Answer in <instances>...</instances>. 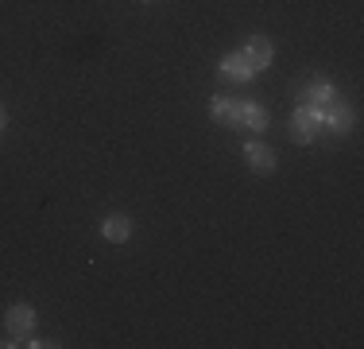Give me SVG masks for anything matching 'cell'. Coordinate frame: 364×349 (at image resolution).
<instances>
[{
  "instance_id": "cell-2",
  "label": "cell",
  "mask_w": 364,
  "mask_h": 349,
  "mask_svg": "<svg viewBox=\"0 0 364 349\" xmlns=\"http://www.w3.org/2000/svg\"><path fill=\"white\" fill-rule=\"evenodd\" d=\"M240 55H245L248 63H252V70L259 74V70H267V66H272L275 47H272V39H264V35H252V39L245 43V51H240Z\"/></svg>"
},
{
  "instance_id": "cell-9",
  "label": "cell",
  "mask_w": 364,
  "mask_h": 349,
  "mask_svg": "<svg viewBox=\"0 0 364 349\" xmlns=\"http://www.w3.org/2000/svg\"><path fill=\"white\" fill-rule=\"evenodd\" d=\"M101 233H105V241H112V244H124L128 237H132V222H128L124 214H112Z\"/></svg>"
},
{
  "instance_id": "cell-6",
  "label": "cell",
  "mask_w": 364,
  "mask_h": 349,
  "mask_svg": "<svg viewBox=\"0 0 364 349\" xmlns=\"http://www.w3.org/2000/svg\"><path fill=\"white\" fill-rule=\"evenodd\" d=\"M337 93H333V82L329 78H314V82L306 85V93H302V105H314V109H322V105H329Z\"/></svg>"
},
{
  "instance_id": "cell-10",
  "label": "cell",
  "mask_w": 364,
  "mask_h": 349,
  "mask_svg": "<svg viewBox=\"0 0 364 349\" xmlns=\"http://www.w3.org/2000/svg\"><path fill=\"white\" fill-rule=\"evenodd\" d=\"M240 125H248L252 132H264V128H267V109H264V105H256V101L240 105Z\"/></svg>"
},
{
  "instance_id": "cell-7",
  "label": "cell",
  "mask_w": 364,
  "mask_h": 349,
  "mask_svg": "<svg viewBox=\"0 0 364 349\" xmlns=\"http://www.w3.org/2000/svg\"><path fill=\"white\" fill-rule=\"evenodd\" d=\"M245 155H248V167H256L259 174H272L275 171V152L267 144H248Z\"/></svg>"
},
{
  "instance_id": "cell-11",
  "label": "cell",
  "mask_w": 364,
  "mask_h": 349,
  "mask_svg": "<svg viewBox=\"0 0 364 349\" xmlns=\"http://www.w3.org/2000/svg\"><path fill=\"white\" fill-rule=\"evenodd\" d=\"M0 128H4V109H0Z\"/></svg>"
},
{
  "instance_id": "cell-3",
  "label": "cell",
  "mask_w": 364,
  "mask_h": 349,
  "mask_svg": "<svg viewBox=\"0 0 364 349\" xmlns=\"http://www.w3.org/2000/svg\"><path fill=\"white\" fill-rule=\"evenodd\" d=\"M322 128H329V132H349L353 128V109L349 105H337V101L322 105Z\"/></svg>"
},
{
  "instance_id": "cell-12",
  "label": "cell",
  "mask_w": 364,
  "mask_h": 349,
  "mask_svg": "<svg viewBox=\"0 0 364 349\" xmlns=\"http://www.w3.org/2000/svg\"><path fill=\"white\" fill-rule=\"evenodd\" d=\"M147 4H151V0H147Z\"/></svg>"
},
{
  "instance_id": "cell-4",
  "label": "cell",
  "mask_w": 364,
  "mask_h": 349,
  "mask_svg": "<svg viewBox=\"0 0 364 349\" xmlns=\"http://www.w3.org/2000/svg\"><path fill=\"white\" fill-rule=\"evenodd\" d=\"M31 326H36V311H31L28 303H16V307L8 311V334H12V338H28Z\"/></svg>"
},
{
  "instance_id": "cell-1",
  "label": "cell",
  "mask_w": 364,
  "mask_h": 349,
  "mask_svg": "<svg viewBox=\"0 0 364 349\" xmlns=\"http://www.w3.org/2000/svg\"><path fill=\"white\" fill-rule=\"evenodd\" d=\"M318 132H322V109H314V105H299V113H294V125H291L294 144H310Z\"/></svg>"
},
{
  "instance_id": "cell-8",
  "label": "cell",
  "mask_w": 364,
  "mask_h": 349,
  "mask_svg": "<svg viewBox=\"0 0 364 349\" xmlns=\"http://www.w3.org/2000/svg\"><path fill=\"white\" fill-rule=\"evenodd\" d=\"M213 120L218 125H229V128H240V101H229V98H218L210 105Z\"/></svg>"
},
{
  "instance_id": "cell-5",
  "label": "cell",
  "mask_w": 364,
  "mask_h": 349,
  "mask_svg": "<svg viewBox=\"0 0 364 349\" xmlns=\"http://www.w3.org/2000/svg\"><path fill=\"white\" fill-rule=\"evenodd\" d=\"M221 74L229 78V82H248L256 70H252V63H248V58L237 51V55H225V58H221Z\"/></svg>"
}]
</instances>
